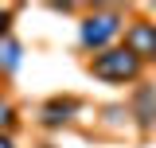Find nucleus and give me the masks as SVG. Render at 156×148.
Segmentation results:
<instances>
[{
  "label": "nucleus",
  "instance_id": "obj_1",
  "mask_svg": "<svg viewBox=\"0 0 156 148\" xmlns=\"http://www.w3.org/2000/svg\"><path fill=\"white\" fill-rule=\"evenodd\" d=\"M94 74H101V78H133L136 55L133 51H105V55L94 58Z\"/></svg>",
  "mask_w": 156,
  "mask_h": 148
},
{
  "label": "nucleus",
  "instance_id": "obj_2",
  "mask_svg": "<svg viewBox=\"0 0 156 148\" xmlns=\"http://www.w3.org/2000/svg\"><path fill=\"white\" fill-rule=\"evenodd\" d=\"M129 51H133V55H140V51H152V55H156V27H148V23H136L133 31H129Z\"/></svg>",
  "mask_w": 156,
  "mask_h": 148
},
{
  "label": "nucleus",
  "instance_id": "obj_3",
  "mask_svg": "<svg viewBox=\"0 0 156 148\" xmlns=\"http://www.w3.org/2000/svg\"><path fill=\"white\" fill-rule=\"evenodd\" d=\"M113 31H117V19L113 16H101V19H90L82 35H86V43H105Z\"/></svg>",
  "mask_w": 156,
  "mask_h": 148
},
{
  "label": "nucleus",
  "instance_id": "obj_4",
  "mask_svg": "<svg viewBox=\"0 0 156 148\" xmlns=\"http://www.w3.org/2000/svg\"><path fill=\"white\" fill-rule=\"evenodd\" d=\"M0 121H8V105H0Z\"/></svg>",
  "mask_w": 156,
  "mask_h": 148
},
{
  "label": "nucleus",
  "instance_id": "obj_5",
  "mask_svg": "<svg viewBox=\"0 0 156 148\" xmlns=\"http://www.w3.org/2000/svg\"><path fill=\"white\" fill-rule=\"evenodd\" d=\"M4 23H8V19H4V16H0V31H4Z\"/></svg>",
  "mask_w": 156,
  "mask_h": 148
},
{
  "label": "nucleus",
  "instance_id": "obj_6",
  "mask_svg": "<svg viewBox=\"0 0 156 148\" xmlns=\"http://www.w3.org/2000/svg\"><path fill=\"white\" fill-rule=\"evenodd\" d=\"M0 148H12V144H8V140H0Z\"/></svg>",
  "mask_w": 156,
  "mask_h": 148
}]
</instances>
